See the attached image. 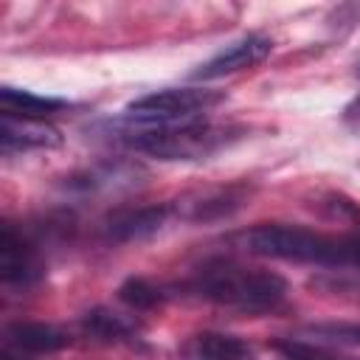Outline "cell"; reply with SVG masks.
<instances>
[{"mask_svg": "<svg viewBox=\"0 0 360 360\" xmlns=\"http://www.w3.org/2000/svg\"><path fill=\"white\" fill-rule=\"evenodd\" d=\"M188 290L205 301L242 309V312H264V309L278 307L287 298L284 276L264 270V267H248L233 259L202 262L191 273Z\"/></svg>", "mask_w": 360, "mask_h": 360, "instance_id": "cell-1", "label": "cell"}, {"mask_svg": "<svg viewBox=\"0 0 360 360\" xmlns=\"http://www.w3.org/2000/svg\"><path fill=\"white\" fill-rule=\"evenodd\" d=\"M236 245L264 259L321 264V267H349V239H338L301 225H284V222L253 225L236 236Z\"/></svg>", "mask_w": 360, "mask_h": 360, "instance_id": "cell-2", "label": "cell"}, {"mask_svg": "<svg viewBox=\"0 0 360 360\" xmlns=\"http://www.w3.org/2000/svg\"><path fill=\"white\" fill-rule=\"evenodd\" d=\"M129 146L158 158V160H205L222 149L248 138V127L242 124H214V121H186L174 127H152V129H129Z\"/></svg>", "mask_w": 360, "mask_h": 360, "instance_id": "cell-3", "label": "cell"}, {"mask_svg": "<svg viewBox=\"0 0 360 360\" xmlns=\"http://www.w3.org/2000/svg\"><path fill=\"white\" fill-rule=\"evenodd\" d=\"M222 101H225V93L214 87H163L129 101L124 110V124L135 129H152V127L200 121L205 112H211Z\"/></svg>", "mask_w": 360, "mask_h": 360, "instance_id": "cell-4", "label": "cell"}, {"mask_svg": "<svg viewBox=\"0 0 360 360\" xmlns=\"http://www.w3.org/2000/svg\"><path fill=\"white\" fill-rule=\"evenodd\" d=\"M273 51V39L267 34H245L236 42H231L228 48H222L219 53H214L208 62H202L191 79L197 82H211V79H222L248 68H256L259 62H264Z\"/></svg>", "mask_w": 360, "mask_h": 360, "instance_id": "cell-5", "label": "cell"}, {"mask_svg": "<svg viewBox=\"0 0 360 360\" xmlns=\"http://www.w3.org/2000/svg\"><path fill=\"white\" fill-rule=\"evenodd\" d=\"M169 217H174L172 202H155V205H138V208H118L104 219V239L124 245V242H141L158 233Z\"/></svg>", "mask_w": 360, "mask_h": 360, "instance_id": "cell-6", "label": "cell"}, {"mask_svg": "<svg viewBox=\"0 0 360 360\" xmlns=\"http://www.w3.org/2000/svg\"><path fill=\"white\" fill-rule=\"evenodd\" d=\"M0 273L8 287H31L45 276V262L39 250L14 231V225H3L0 236Z\"/></svg>", "mask_w": 360, "mask_h": 360, "instance_id": "cell-7", "label": "cell"}, {"mask_svg": "<svg viewBox=\"0 0 360 360\" xmlns=\"http://www.w3.org/2000/svg\"><path fill=\"white\" fill-rule=\"evenodd\" d=\"M0 143L3 152H31V149H56L62 146V132L45 118H22V115H0Z\"/></svg>", "mask_w": 360, "mask_h": 360, "instance_id": "cell-8", "label": "cell"}, {"mask_svg": "<svg viewBox=\"0 0 360 360\" xmlns=\"http://www.w3.org/2000/svg\"><path fill=\"white\" fill-rule=\"evenodd\" d=\"M248 197H250L248 186H225V188H208V191L183 197L172 205H174V214L188 222H208V219L231 217L245 205Z\"/></svg>", "mask_w": 360, "mask_h": 360, "instance_id": "cell-9", "label": "cell"}, {"mask_svg": "<svg viewBox=\"0 0 360 360\" xmlns=\"http://www.w3.org/2000/svg\"><path fill=\"white\" fill-rule=\"evenodd\" d=\"M180 360H256L248 340L225 332H200L180 346Z\"/></svg>", "mask_w": 360, "mask_h": 360, "instance_id": "cell-10", "label": "cell"}, {"mask_svg": "<svg viewBox=\"0 0 360 360\" xmlns=\"http://www.w3.org/2000/svg\"><path fill=\"white\" fill-rule=\"evenodd\" d=\"M6 338L14 349L25 354H51L70 343V335L62 326L45 321H17L6 329Z\"/></svg>", "mask_w": 360, "mask_h": 360, "instance_id": "cell-11", "label": "cell"}, {"mask_svg": "<svg viewBox=\"0 0 360 360\" xmlns=\"http://www.w3.org/2000/svg\"><path fill=\"white\" fill-rule=\"evenodd\" d=\"M70 104L65 98L56 96H39L34 90H22V87H11L3 84L0 87V110L8 115H22V118H48L51 112L68 110Z\"/></svg>", "mask_w": 360, "mask_h": 360, "instance_id": "cell-12", "label": "cell"}, {"mask_svg": "<svg viewBox=\"0 0 360 360\" xmlns=\"http://www.w3.org/2000/svg\"><path fill=\"white\" fill-rule=\"evenodd\" d=\"M82 329L98 340H107V343H129L135 335H138V326L135 321H129L127 315L121 312H112L107 307H96L90 312L82 315Z\"/></svg>", "mask_w": 360, "mask_h": 360, "instance_id": "cell-13", "label": "cell"}, {"mask_svg": "<svg viewBox=\"0 0 360 360\" xmlns=\"http://www.w3.org/2000/svg\"><path fill=\"white\" fill-rule=\"evenodd\" d=\"M163 292L160 287H155L149 278H141V276H129L121 287H118V301L124 307H129L132 312H149L155 307L163 304Z\"/></svg>", "mask_w": 360, "mask_h": 360, "instance_id": "cell-14", "label": "cell"}, {"mask_svg": "<svg viewBox=\"0 0 360 360\" xmlns=\"http://www.w3.org/2000/svg\"><path fill=\"white\" fill-rule=\"evenodd\" d=\"M307 332L323 343L360 346V323H312Z\"/></svg>", "mask_w": 360, "mask_h": 360, "instance_id": "cell-15", "label": "cell"}, {"mask_svg": "<svg viewBox=\"0 0 360 360\" xmlns=\"http://www.w3.org/2000/svg\"><path fill=\"white\" fill-rule=\"evenodd\" d=\"M276 352L284 360H338L332 352H326L315 343H307V340H278Z\"/></svg>", "mask_w": 360, "mask_h": 360, "instance_id": "cell-16", "label": "cell"}, {"mask_svg": "<svg viewBox=\"0 0 360 360\" xmlns=\"http://www.w3.org/2000/svg\"><path fill=\"white\" fill-rule=\"evenodd\" d=\"M343 121H346L352 129H357V132H360V96H357V98L343 110Z\"/></svg>", "mask_w": 360, "mask_h": 360, "instance_id": "cell-17", "label": "cell"}, {"mask_svg": "<svg viewBox=\"0 0 360 360\" xmlns=\"http://www.w3.org/2000/svg\"><path fill=\"white\" fill-rule=\"evenodd\" d=\"M349 267L360 270V239H349Z\"/></svg>", "mask_w": 360, "mask_h": 360, "instance_id": "cell-18", "label": "cell"}, {"mask_svg": "<svg viewBox=\"0 0 360 360\" xmlns=\"http://www.w3.org/2000/svg\"><path fill=\"white\" fill-rule=\"evenodd\" d=\"M357 76H360V56H357Z\"/></svg>", "mask_w": 360, "mask_h": 360, "instance_id": "cell-19", "label": "cell"}, {"mask_svg": "<svg viewBox=\"0 0 360 360\" xmlns=\"http://www.w3.org/2000/svg\"><path fill=\"white\" fill-rule=\"evenodd\" d=\"M3 360H14V357H3Z\"/></svg>", "mask_w": 360, "mask_h": 360, "instance_id": "cell-20", "label": "cell"}]
</instances>
